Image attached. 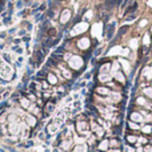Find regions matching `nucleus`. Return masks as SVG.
Wrapping results in <instances>:
<instances>
[{
  "mask_svg": "<svg viewBox=\"0 0 152 152\" xmlns=\"http://www.w3.org/2000/svg\"><path fill=\"white\" fill-rule=\"evenodd\" d=\"M120 64H123V69H124V74H128L129 72V67H131V64H129L128 60H126V59H120Z\"/></svg>",
  "mask_w": 152,
  "mask_h": 152,
  "instance_id": "ddd939ff",
  "label": "nucleus"
},
{
  "mask_svg": "<svg viewBox=\"0 0 152 152\" xmlns=\"http://www.w3.org/2000/svg\"><path fill=\"white\" fill-rule=\"evenodd\" d=\"M147 23H148V21L145 20V19H143V20H140V23H139V27H145V26H147Z\"/></svg>",
  "mask_w": 152,
  "mask_h": 152,
  "instance_id": "dca6fc26",
  "label": "nucleus"
},
{
  "mask_svg": "<svg viewBox=\"0 0 152 152\" xmlns=\"http://www.w3.org/2000/svg\"><path fill=\"white\" fill-rule=\"evenodd\" d=\"M128 29H129V27H128V26H124V27H121V28H120V31H119V36H123V35L126 34V32L128 31Z\"/></svg>",
  "mask_w": 152,
  "mask_h": 152,
  "instance_id": "4468645a",
  "label": "nucleus"
},
{
  "mask_svg": "<svg viewBox=\"0 0 152 152\" xmlns=\"http://www.w3.org/2000/svg\"><path fill=\"white\" fill-rule=\"evenodd\" d=\"M137 10V1H129L128 4V8H126V11H124V15H131V13H135Z\"/></svg>",
  "mask_w": 152,
  "mask_h": 152,
  "instance_id": "1a4fd4ad",
  "label": "nucleus"
},
{
  "mask_svg": "<svg viewBox=\"0 0 152 152\" xmlns=\"http://www.w3.org/2000/svg\"><path fill=\"white\" fill-rule=\"evenodd\" d=\"M113 32H115V23H111L105 27V35H107V39H112Z\"/></svg>",
  "mask_w": 152,
  "mask_h": 152,
  "instance_id": "9d476101",
  "label": "nucleus"
},
{
  "mask_svg": "<svg viewBox=\"0 0 152 152\" xmlns=\"http://www.w3.org/2000/svg\"><path fill=\"white\" fill-rule=\"evenodd\" d=\"M142 95L147 97L150 102H152V86H147L144 88H142Z\"/></svg>",
  "mask_w": 152,
  "mask_h": 152,
  "instance_id": "9b49d317",
  "label": "nucleus"
},
{
  "mask_svg": "<svg viewBox=\"0 0 152 152\" xmlns=\"http://www.w3.org/2000/svg\"><path fill=\"white\" fill-rule=\"evenodd\" d=\"M140 134L145 135V136H151V135H152V123H144V124H142Z\"/></svg>",
  "mask_w": 152,
  "mask_h": 152,
  "instance_id": "6e6552de",
  "label": "nucleus"
},
{
  "mask_svg": "<svg viewBox=\"0 0 152 152\" xmlns=\"http://www.w3.org/2000/svg\"><path fill=\"white\" fill-rule=\"evenodd\" d=\"M128 4H129V0H121V3H120V5H119V7H120V8H126Z\"/></svg>",
  "mask_w": 152,
  "mask_h": 152,
  "instance_id": "2eb2a0df",
  "label": "nucleus"
},
{
  "mask_svg": "<svg viewBox=\"0 0 152 152\" xmlns=\"http://www.w3.org/2000/svg\"><path fill=\"white\" fill-rule=\"evenodd\" d=\"M110 147L111 148H121V142L118 137H113V139L110 140Z\"/></svg>",
  "mask_w": 152,
  "mask_h": 152,
  "instance_id": "f8f14e48",
  "label": "nucleus"
},
{
  "mask_svg": "<svg viewBox=\"0 0 152 152\" xmlns=\"http://www.w3.org/2000/svg\"><path fill=\"white\" fill-rule=\"evenodd\" d=\"M140 128H142V124L139 123H135V121H131V120H128V123H127V129H129L131 132H134L136 135L140 134Z\"/></svg>",
  "mask_w": 152,
  "mask_h": 152,
  "instance_id": "39448f33",
  "label": "nucleus"
},
{
  "mask_svg": "<svg viewBox=\"0 0 152 152\" xmlns=\"http://www.w3.org/2000/svg\"><path fill=\"white\" fill-rule=\"evenodd\" d=\"M151 67H152V63H151Z\"/></svg>",
  "mask_w": 152,
  "mask_h": 152,
  "instance_id": "a211bd4d",
  "label": "nucleus"
},
{
  "mask_svg": "<svg viewBox=\"0 0 152 152\" xmlns=\"http://www.w3.org/2000/svg\"><path fill=\"white\" fill-rule=\"evenodd\" d=\"M129 120L135 121V123H139V124H144V116H143L136 108V110L129 112Z\"/></svg>",
  "mask_w": 152,
  "mask_h": 152,
  "instance_id": "f257e3e1",
  "label": "nucleus"
},
{
  "mask_svg": "<svg viewBox=\"0 0 152 152\" xmlns=\"http://www.w3.org/2000/svg\"><path fill=\"white\" fill-rule=\"evenodd\" d=\"M140 80H152V67L151 66H144L142 69V75L139 76Z\"/></svg>",
  "mask_w": 152,
  "mask_h": 152,
  "instance_id": "f03ea898",
  "label": "nucleus"
},
{
  "mask_svg": "<svg viewBox=\"0 0 152 152\" xmlns=\"http://www.w3.org/2000/svg\"><path fill=\"white\" fill-rule=\"evenodd\" d=\"M95 92H96L97 95H100V96H103V97H107V96H111L112 89H111L110 87H107V86H99V87H96Z\"/></svg>",
  "mask_w": 152,
  "mask_h": 152,
  "instance_id": "7ed1b4c3",
  "label": "nucleus"
},
{
  "mask_svg": "<svg viewBox=\"0 0 152 152\" xmlns=\"http://www.w3.org/2000/svg\"><path fill=\"white\" fill-rule=\"evenodd\" d=\"M126 142H127V144H129V145H135L136 144V142H137V135L134 134V132H131L129 129H127Z\"/></svg>",
  "mask_w": 152,
  "mask_h": 152,
  "instance_id": "423d86ee",
  "label": "nucleus"
},
{
  "mask_svg": "<svg viewBox=\"0 0 152 152\" xmlns=\"http://www.w3.org/2000/svg\"><path fill=\"white\" fill-rule=\"evenodd\" d=\"M97 150L102 151V152H108L111 150L110 140H108V139H103L102 142H99V144H97Z\"/></svg>",
  "mask_w": 152,
  "mask_h": 152,
  "instance_id": "0eeeda50",
  "label": "nucleus"
},
{
  "mask_svg": "<svg viewBox=\"0 0 152 152\" xmlns=\"http://www.w3.org/2000/svg\"><path fill=\"white\" fill-rule=\"evenodd\" d=\"M151 58H152V52H151Z\"/></svg>",
  "mask_w": 152,
  "mask_h": 152,
  "instance_id": "f3484780",
  "label": "nucleus"
},
{
  "mask_svg": "<svg viewBox=\"0 0 152 152\" xmlns=\"http://www.w3.org/2000/svg\"><path fill=\"white\" fill-rule=\"evenodd\" d=\"M113 80H115L116 83H119L120 86H126V84H127V76H126L124 72L116 71L115 75H113Z\"/></svg>",
  "mask_w": 152,
  "mask_h": 152,
  "instance_id": "20e7f679",
  "label": "nucleus"
}]
</instances>
